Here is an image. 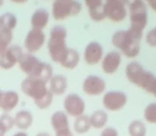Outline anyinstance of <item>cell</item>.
I'll return each mask as SVG.
<instances>
[{"label":"cell","instance_id":"1","mask_svg":"<svg viewBox=\"0 0 156 136\" xmlns=\"http://www.w3.org/2000/svg\"><path fill=\"white\" fill-rule=\"evenodd\" d=\"M23 93L31 97L39 109H46L52 103V93L46 83L37 78L27 77L20 85Z\"/></svg>","mask_w":156,"mask_h":136},{"label":"cell","instance_id":"2","mask_svg":"<svg viewBox=\"0 0 156 136\" xmlns=\"http://www.w3.org/2000/svg\"><path fill=\"white\" fill-rule=\"evenodd\" d=\"M20 69L27 77H32L48 83L52 77V68L49 63L42 62L32 54H24L20 58Z\"/></svg>","mask_w":156,"mask_h":136},{"label":"cell","instance_id":"3","mask_svg":"<svg viewBox=\"0 0 156 136\" xmlns=\"http://www.w3.org/2000/svg\"><path fill=\"white\" fill-rule=\"evenodd\" d=\"M111 42L113 46L119 48L127 58H136L140 53V39L132 33L129 29L115 32Z\"/></svg>","mask_w":156,"mask_h":136},{"label":"cell","instance_id":"4","mask_svg":"<svg viewBox=\"0 0 156 136\" xmlns=\"http://www.w3.org/2000/svg\"><path fill=\"white\" fill-rule=\"evenodd\" d=\"M66 29L62 26H55L50 30V37L48 40V53L54 62L61 63L67 52L66 43Z\"/></svg>","mask_w":156,"mask_h":136},{"label":"cell","instance_id":"5","mask_svg":"<svg viewBox=\"0 0 156 136\" xmlns=\"http://www.w3.org/2000/svg\"><path fill=\"white\" fill-rule=\"evenodd\" d=\"M129 30L138 39L141 40L142 32L147 23V6L143 1L136 0L133 1L129 6Z\"/></svg>","mask_w":156,"mask_h":136},{"label":"cell","instance_id":"6","mask_svg":"<svg viewBox=\"0 0 156 136\" xmlns=\"http://www.w3.org/2000/svg\"><path fill=\"white\" fill-rule=\"evenodd\" d=\"M125 74L129 83L136 85L139 88H142L147 92L151 87L152 83L156 78L151 72L144 71L142 65L138 62L128 63L125 69Z\"/></svg>","mask_w":156,"mask_h":136},{"label":"cell","instance_id":"7","mask_svg":"<svg viewBox=\"0 0 156 136\" xmlns=\"http://www.w3.org/2000/svg\"><path fill=\"white\" fill-rule=\"evenodd\" d=\"M81 11L80 2L75 0H57L52 3L51 14L56 20H62L69 16H76Z\"/></svg>","mask_w":156,"mask_h":136},{"label":"cell","instance_id":"8","mask_svg":"<svg viewBox=\"0 0 156 136\" xmlns=\"http://www.w3.org/2000/svg\"><path fill=\"white\" fill-rule=\"evenodd\" d=\"M104 13L113 23L122 22L127 15L125 2L120 0H108L104 2Z\"/></svg>","mask_w":156,"mask_h":136},{"label":"cell","instance_id":"9","mask_svg":"<svg viewBox=\"0 0 156 136\" xmlns=\"http://www.w3.org/2000/svg\"><path fill=\"white\" fill-rule=\"evenodd\" d=\"M127 97L121 91H109L103 97V105L110 112H118L125 106Z\"/></svg>","mask_w":156,"mask_h":136},{"label":"cell","instance_id":"10","mask_svg":"<svg viewBox=\"0 0 156 136\" xmlns=\"http://www.w3.org/2000/svg\"><path fill=\"white\" fill-rule=\"evenodd\" d=\"M63 106L66 112L72 117H80L83 115L86 108V104L83 100L76 93H71V94L66 95L63 102Z\"/></svg>","mask_w":156,"mask_h":136},{"label":"cell","instance_id":"11","mask_svg":"<svg viewBox=\"0 0 156 136\" xmlns=\"http://www.w3.org/2000/svg\"><path fill=\"white\" fill-rule=\"evenodd\" d=\"M24 53L20 46L12 45L0 56V68L5 70H10L20 62Z\"/></svg>","mask_w":156,"mask_h":136},{"label":"cell","instance_id":"12","mask_svg":"<svg viewBox=\"0 0 156 136\" xmlns=\"http://www.w3.org/2000/svg\"><path fill=\"white\" fill-rule=\"evenodd\" d=\"M45 33L42 30H37V29H31L26 35L24 45L25 48L28 50L29 54L37 52L42 48V46L45 43Z\"/></svg>","mask_w":156,"mask_h":136},{"label":"cell","instance_id":"13","mask_svg":"<svg viewBox=\"0 0 156 136\" xmlns=\"http://www.w3.org/2000/svg\"><path fill=\"white\" fill-rule=\"evenodd\" d=\"M83 90L88 95H100L106 90V83L98 76L90 75L83 80Z\"/></svg>","mask_w":156,"mask_h":136},{"label":"cell","instance_id":"14","mask_svg":"<svg viewBox=\"0 0 156 136\" xmlns=\"http://www.w3.org/2000/svg\"><path fill=\"white\" fill-rule=\"evenodd\" d=\"M85 61L89 65L98 64L103 58V47L98 42H91L86 46L85 50Z\"/></svg>","mask_w":156,"mask_h":136},{"label":"cell","instance_id":"15","mask_svg":"<svg viewBox=\"0 0 156 136\" xmlns=\"http://www.w3.org/2000/svg\"><path fill=\"white\" fill-rule=\"evenodd\" d=\"M120 64H121V55L115 50H113V52H109L103 58L102 69L106 74L111 75L115 72H117Z\"/></svg>","mask_w":156,"mask_h":136},{"label":"cell","instance_id":"16","mask_svg":"<svg viewBox=\"0 0 156 136\" xmlns=\"http://www.w3.org/2000/svg\"><path fill=\"white\" fill-rule=\"evenodd\" d=\"M20 102V95L15 91H2L0 95V108L3 112H8L17 106Z\"/></svg>","mask_w":156,"mask_h":136},{"label":"cell","instance_id":"17","mask_svg":"<svg viewBox=\"0 0 156 136\" xmlns=\"http://www.w3.org/2000/svg\"><path fill=\"white\" fill-rule=\"evenodd\" d=\"M85 3L92 20L102 22L106 18V15L104 13V2L102 0H87Z\"/></svg>","mask_w":156,"mask_h":136},{"label":"cell","instance_id":"18","mask_svg":"<svg viewBox=\"0 0 156 136\" xmlns=\"http://www.w3.org/2000/svg\"><path fill=\"white\" fill-rule=\"evenodd\" d=\"M49 20V14L45 9H37L31 16V26L32 29L42 30L45 28Z\"/></svg>","mask_w":156,"mask_h":136},{"label":"cell","instance_id":"19","mask_svg":"<svg viewBox=\"0 0 156 136\" xmlns=\"http://www.w3.org/2000/svg\"><path fill=\"white\" fill-rule=\"evenodd\" d=\"M49 90L52 94L60 95L65 92L67 88V79L63 75H55L49 80Z\"/></svg>","mask_w":156,"mask_h":136},{"label":"cell","instance_id":"20","mask_svg":"<svg viewBox=\"0 0 156 136\" xmlns=\"http://www.w3.org/2000/svg\"><path fill=\"white\" fill-rule=\"evenodd\" d=\"M50 123H51V127L55 132L69 129L67 115L63 112H56L55 114H52L51 119H50Z\"/></svg>","mask_w":156,"mask_h":136},{"label":"cell","instance_id":"21","mask_svg":"<svg viewBox=\"0 0 156 136\" xmlns=\"http://www.w3.org/2000/svg\"><path fill=\"white\" fill-rule=\"evenodd\" d=\"M33 122L32 114L28 110H20L14 117V125L20 130H27Z\"/></svg>","mask_w":156,"mask_h":136},{"label":"cell","instance_id":"22","mask_svg":"<svg viewBox=\"0 0 156 136\" xmlns=\"http://www.w3.org/2000/svg\"><path fill=\"white\" fill-rule=\"evenodd\" d=\"M78 62H79V53L74 48H67L66 55L60 64L65 69L72 70L77 67Z\"/></svg>","mask_w":156,"mask_h":136},{"label":"cell","instance_id":"23","mask_svg":"<svg viewBox=\"0 0 156 136\" xmlns=\"http://www.w3.org/2000/svg\"><path fill=\"white\" fill-rule=\"evenodd\" d=\"M90 119V124L93 127L94 129H102L106 125L107 120H108V116H107L106 112L102 109L95 110L91 116L89 117Z\"/></svg>","mask_w":156,"mask_h":136},{"label":"cell","instance_id":"24","mask_svg":"<svg viewBox=\"0 0 156 136\" xmlns=\"http://www.w3.org/2000/svg\"><path fill=\"white\" fill-rule=\"evenodd\" d=\"M91 127V124H90V119L88 116L86 115H83L80 117H77L74 122V130H75L76 133L78 134H85L87 133L88 131Z\"/></svg>","mask_w":156,"mask_h":136},{"label":"cell","instance_id":"25","mask_svg":"<svg viewBox=\"0 0 156 136\" xmlns=\"http://www.w3.org/2000/svg\"><path fill=\"white\" fill-rule=\"evenodd\" d=\"M16 25H17V18L13 13L7 12L0 16V28L12 31L16 27Z\"/></svg>","mask_w":156,"mask_h":136},{"label":"cell","instance_id":"26","mask_svg":"<svg viewBox=\"0 0 156 136\" xmlns=\"http://www.w3.org/2000/svg\"><path fill=\"white\" fill-rule=\"evenodd\" d=\"M13 39V33L11 30L0 28V56L10 47Z\"/></svg>","mask_w":156,"mask_h":136},{"label":"cell","instance_id":"27","mask_svg":"<svg viewBox=\"0 0 156 136\" xmlns=\"http://www.w3.org/2000/svg\"><path fill=\"white\" fill-rule=\"evenodd\" d=\"M128 134L129 136H145L147 127L141 121L134 120L128 125Z\"/></svg>","mask_w":156,"mask_h":136},{"label":"cell","instance_id":"28","mask_svg":"<svg viewBox=\"0 0 156 136\" xmlns=\"http://www.w3.org/2000/svg\"><path fill=\"white\" fill-rule=\"evenodd\" d=\"M144 119L149 123H156V103H151L143 112Z\"/></svg>","mask_w":156,"mask_h":136},{"label":"cell","instance_id":"29","mask_svg":"<svg viewBox=\"0 0 156 136\" xmlns=\"http://www.w3.org/2000/svg\"><path fill=\"white\" fill-rule=\"evenodd\" d=\"M0 125L5 129V132L10 131L14 127V118H12L9 114H3L0 116Z\"/></svg>","mask_w":156,"mask_h":136},{"label":"cell","instance_id":"30","mask_svg":"<svg viewBox=\"0 0 156 136\" xmlns=\"http://www.w3.org/2000/svg\"><path fill=\"white\" fill-rule=\"evenodd\" d=\"M145 40H147V43L149 44L150 46L156 47V27L147 32V37H145Z\"/></svg>","mask_w":156,"mask_h":136},{"label":"cell","instance_id":"31","mask_svg":"<svg viewBox=\"0 0 156 136\" xmlns=\"http://www.w3.org/2000/svg\"><path fill=\"white\" fill-rule=\"evenodd\" d=\"M101 136H119V135H118V131L115 129H113V127H106L102 132Z\"/></svg>","mask_w":156,"mask_h":136},{"label":"cell","instance_id":"32","mask_svg":"<svg viewBox=\"0 0 156 136\" xmlns=\"http://www.w3.org/2000/svg\"><path fill=\"white\" fill-rule=\"evenodd\" d=\"M56 136H74L72 131L69 129H66V130H63V131H59V132H56Z\"/></svg>","mask_w":156,"mask_h":136},{"label":"cell","instance_id":"33","mask_svg":"<svg viewBox=\"0 0 156 136\" xmlns=\"http://www.w3.org/2000/svg\"><path fill=\"white\" fill-rule=\"evenodd\" d=\"M147 92L149 93H152V94L154 95V97H156V78L154 79V82L152 83L151 87L149 88V90H147Z\"/></svg>","mask_w":156,"mask_h":136},{"label":"cell","instance_id":"34","mask_svg":"<svg viewBox=\"0 0 156 136\" xmlns=\"http://www.w3.org/2000/svg\"><path fill=\"white\" fill-rule=\"evenodd\" d=\"M147 5H149V7L151 8L153 11L156 12V0H149V1H147Z\"/></svg>","mask_w":156,"mask_h":136},{"label":"cell","instance_id":"35","mask_svg":"<svg viewBox=\"0 0 156 136\" xmlns=\"http://www.w3.org/2000/svg\"><path fill=\"white\" fill-rule=\"evenodd\" d=\"M13 136H28L27 135L25 132H18V133H16V134H14Z\"/></svg>","mask_w":156,"mask_h":136},{"label":"cell","instance_id":"36","mask_svg":"<svg viewBox=\"0 0 156 136\" xmlns=\"http://www.w3.org/2000/svg\"><path fill=\"white\" fill-rule=\"evenodd\" d=\"M5 133H7V132L5 131V129H3V127L0 125V136H5Z\"/></svg>","mask_w":156,"mask_h":136},{"label":"cell","instance_id":"37","mask_svg":"<svg viewBox=\"0 0 156 136\" xmlns=\"http://www.w3.org/2000/svg\"><path fill=\"white\" fill-rule=\"evenodd\" d=\"M37 136H50L48 133H45V132H43V133H39Z\"/></svg>","mask_w":156,"mask_h":136},{"label":"cell","instance_id":"38","mask_svg":"<svg viewBox=\"0 0 156 136\" xmlns=\"http://www.w3.org/2000/svg\"><path fill=\"white\" fill-rule=\"evenodd\" d=\"M2 6H3V1L2 0H0V7H2Z\"/></svg>","mask_w":156,"mask_h":136},{"label":"cell","instance_id":"39","mask_svg":"<svg viewBox=\"0 0 156 136\" xmlns=\"http://www.w3.org/2000/svg\"><path fill=\"white\" fill-rule=\"evenodd\" d=\"M1 92H2V91H1V90H0V95H1Z\"/></svg>","mask_w":156,"mask_h":136}]
</instances>
